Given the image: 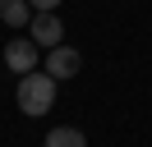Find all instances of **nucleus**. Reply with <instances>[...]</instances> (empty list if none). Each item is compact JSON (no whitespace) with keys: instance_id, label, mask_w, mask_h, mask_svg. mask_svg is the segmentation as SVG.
<instances>
[{"instance_id":"4","label":"nucleus","mask_w":152,"mask_h":147,"mask_svg":"<svg viewBox=\"0 0 152 147\" xmlns=\"http://www.w3.org/2000/svg\"><path fill=\"white\" fill-rule=\"evenodd\" d=\"M28 32H32V41H37V46H46V51L65 41V23L56 18V9H46V14H32Z\"/></svg>"},{"instance_id":"3","label":"nucleus","mask_w":152,"mask_h":147,"mask_svg":"<svg viewBox=\"0 0 152 147\" xmlns=\"http://www.w3.org/2000/svg\"><path fill=\"white\" fill-rule=\"evenodd\" d=\"M78 69H83V55H78L74 46L60 41V46H51V51H46V74H51V78H74Z\"/></svg>"},{"instance_id":"5","label":"nucleus","mask_w":152,"mask_h":147,"mask_svg":"<svg viewBox=\"0 0 152 147\" xmlns=\"http://www.w3.org/2000/svg\"><path fill=\"white\" fill-rule=\"evenodd\" d=\"M32 14H37V9H32L28 0H0V23H10V28H28Z\"/></svg>"},{"instance_id":"6","label":"nucleus","mask_w":152,"mask_h":147,"mask_svg":"<svg viewBox=\"0 0 152 147\" xmlns=\"http://www.w3.org/2000/svg\"><path fill=\"white\" fill-rule=\"evenodd\" d=\"M46 147H88V138H83V129L60 124V129H51V133H46Z\"/></svg>"},{"instance_id":"7","label":"nucleus","mask_w":152,"mask_h":147,"mask_svg":"<svg viewBox=\"0 0 152 147\" xmlns=\"http://www.w3.org/2000/svg\"><path fill=\"white\" fill-rule=\"evenodd\" d=\"M28 5H32V9H37V14H46V9H56V5H60V0H28Z\"/></svg>"},{"instance_id":"1","label":"nucleus","mask_w":152,"mask_h":147,"mask_svg":"<svg viewBox=\"0 0 152 147\" xmlns=\"http://www.w3.org/2000/svg\"><path fill=\"white\" fill-rule=\"evenodd\" d=\"M56 92H60V78H51L46 69H32V74H19L14 101H19L23 115H46V110L56 106Z\"/></svg>"},{"instance_id":"2","label":"nucleus","mask_w":152,"mask_h":147,"mask_svg":"<svg viewBox=\"0 0 152 147\" xmlns=\"http://www.w3.org/2000/svg\"><path fill=\"white\" fill-rule=\"evenodd\" d=\"M42 60V46L32 41V37H14L10 46H5V64H10L14 74H32Z\"/></svg>"}]
</instances>
